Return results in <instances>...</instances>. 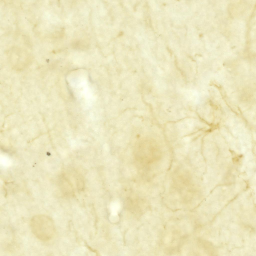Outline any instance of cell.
<instances>
[{"label":"cell","mask_w":256,"mask_h":256,"mask_svg":"<svg viewBox=\"0 0 256 256\" xmlns=\"http://www.w3.org/2000/svg\"><path fill=\"white\" fill-rule=\"evenodd\" d=\"M30 224L32 232L40 240L48 241L53 236L54 226L53 220L49 216L43 214L36 215L31 218Z\"/></svg>","instance_id":"6da1fadb"}]
</instances>
